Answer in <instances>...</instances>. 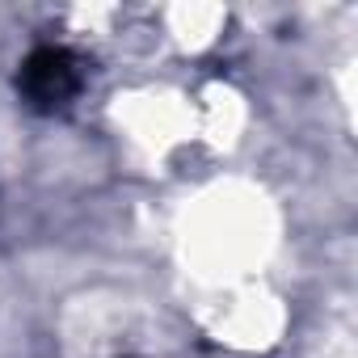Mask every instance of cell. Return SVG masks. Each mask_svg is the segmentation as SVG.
Returning <instances> with one entry per match:
<instances>
[{"instance_id": "6da1fadb", "label": "cell", "mask_w": 358, "mask_h": 358, "mask_svg": "<svg viewBox=\"0 0 358 358\" xmlns=\"http://www.w3.org/2000/svg\"><path fill=\"white\" fill-rule=\"evenodd\" d=\"M22 101L38 114H59L68 110L80 89H85V64L68 51V47H38L17 76Z\"/></svg>"}]
</instances>
